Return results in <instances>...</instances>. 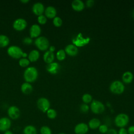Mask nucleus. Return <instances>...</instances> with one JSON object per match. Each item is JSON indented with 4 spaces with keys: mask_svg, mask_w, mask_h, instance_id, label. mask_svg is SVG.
I'll return each instance as SVG.
<instances>
[{
    "mask_svg": "<svg viewBox=\"0 0 134 134\" xmlns=\"http://www.w3.org/2000/svg\"><path fill=\"white\" fill-rule=\"evenodd\" d=\"M24 79L26 82L32 83L38 78V72L36 68L34 66L27 67L24 72Z\"/></svg>",
    "mask_w": 134,
    "mask_h": 134,
    "instance_id": "nucleus-1",
    "label": "nucleus"
},
{
    "mask_svg": "<svg viewBox=\"0 0 134 134\" xmlns=\"http://www.w3.org/2000/svg\"><path fill=\"white\" fill-rule=\"evenodd\" d=\"M7 52L8 55L16 59H20L22 58L28 57V54L23 52V50L17 46H11L9 47L7 50Z\"/></svg>",
    "mask_w": 134,
    "mask_h": 134,
    "instance_id": "nucleus-2",
    "label": "nucleus"
},
{
    "mask_svg": "<svg viewBox=\"0 0 134 134\" xmlns=\"http://www.w3.org/2000/svg\"><path fill=\"white\" fill-rule=\"evenodd\" d=\"M129 117L125 113H120L118 114L114 119V124L117 127L125 128L128 124Z\"/></svg>",
    "mask_w": 134,
    "mask_h": 134,
    "instance_id": "nucleus-3",
    "label": "nucleus"
},
{
    "mask_svg": "<svg viewBox=\"0 0 134 134\" xmlns=\"http://www.w3.org/2000/svg\"><path fill=\"white\" fill-rule=\"evenodd\" d=\"M34 43L36 47L41 51H46L49 47V41L44 36H40L37 38L35 40Z\"/></svg>",
    "mask_w": 134,
    "mask_h": 134,
    "instance_id": "nucleus-4",
    "label": "nucleus"
},
{
    "mask_svg": "<svg viewBox=\"0 0 134 134\" xmlns=\"http://www.w3.org/2000/svg\"><path fill=\"white\" fill-rule=\"evenodd\" d=\"M109 90L114 94H121L125 91V86L121 82L116 80L110 84Z\"/></svg>",
    "mask_w": 134,
    "mask_h": 134,
    "instance_id": "nucleus-5",
    "label": "nucleus"
},
{
    "mask_svg": "<svg viewBox=\"0 0 134 134\" xmlns=\"http://www.w3.org/2000/svg\"><path fill=\"white\" fill-rule=\"evenodd\" d=\"M90 109L94 114H100L104 111L105 107L101 102L97 100H93L91 102Z\"/></svg>",
    "mask_w": 134,
    "mask_h": 134,
    "instance_id": "nucleus-6",
    "label": "nucleus"
},
{
    "mask_svg": "<svg viewBox=\"0 0 134 134\" xmlns=\"http://www.w3.org/2000/svg\"><path fill=\"white\" fill-rule=\"evenodd\" d=\"M37 106L38 109L43 113H46L50 108V103L49 100L45 97H41L37 101Z\"/></svg>",
    "mask_w": 134,
    "mask_h": 134,
    "instance_id": "nucleus-7",
    "label": "nucleus"
},
{
    "mask_svg": "<svg viewBox=\"0 0 134 134\" xmlns=\"http://www.w3.org/2000/svg\"><path fill=\"white\" fill-rule=\"evenodd\" d=\"M27 26V23L26 20L21 18H19L15 19L13 24V28L17 31H23L24 30Z\"/></svg>",
    "mask_w": 134,
    "mask_h": 134,
    "instance_id": "nucleus-8",
    "label": "nucleus"
},
{
    "mask_svg": "<svg viewBox=\"0 0 134 134\" xmlns=\"http://www.w3.org/2000/svg\"><path fill=\"white\" fill-rule=\"evenodd\" d=\"M88 130V126L85 122L78 123L74 128V132L75 134H86Z\"/></svg>",
    "mask_w": 134,
    "mask_h": 134,
    "instance_id": "nucleus-9",
    "label": "nucleus"
},
{
    "mask_svg": "<svg viewBox=\"0 0 134 134\" xmlns=\"http://www.w3.org/2000/svg\"><path fill=\"white\" fill-rule=\"evenodd\" d=\"M7 114L10 119L16 120L20 117V111L17 106H11L7 110Z\"/></svg>",
    "mask_w": 134,
    "mask_h": 134,
    "instance_id": "nucleus-10",
    "label": "nucleus"
},
{
    "mask_svg": "<svg viewBox=\"0 0 134 134\" xmlns=\"http://www.w3.org/2000/svg\"><path fill=\"white\" fill-rule=\"evenodd\" d=\"M12 121L10 119L6 117H3L0 118V131H6L10 128Z\"/></svg>",
    "mask_w": 134,
    "mask_h": 134,
    "instance_id": "nucleus-11",
    "label": "nucleus"
},
{
    "mask_svg": "<svg viewBox=\"0 0 134 134\" xmlns=\"http://www.w3.org/2000/svg\"><path fill=\"white\" fill-rule=\"evenodd\" d=\"M41 32V29L40 26L38 24H33L31 26L29 29L30 37L32 38H38L39 37Z\"/></svg>",
    "mask_w": 134,
    "mask_h": 134,
    "instance_id": "nucleus-12",
    "label": "nucleus"
},
{
    "mask_svg": "<svg viewBox=\"0 0 134 134\" xmlns=\"http://www.w3.org/2000/svg\"><path fill=\"white\" fill-rule=\"evenodd\" d=\"M44 10L45 9L43 4L40 2L35 3L32 7V11L33 13L38 16L42 15L44 12Z\"/></svg>",
    "mask_w": 134,
    "mask_h": 134,
    "instance_id": "nucleus-13",
    "label": "nucleus"
},
{
    "mask_svg": "<svg viewBox=\"0 0 134 134\" xmlns=\"http://www.w3.org/2000/svg\"><path fill=\"white\" fill-rule=\"evenodd\" d=\"M65 53L70 56H75L78 53L77 47L73 44H70L67 45L64 49Z\"/></svg>",
    "mask_w": 134,
    "mask_h": 134,
    "instance_id": "nucleus-14",
    "label": "nucleus"
},
{
    "mask_svg": "<svg viewBox=\"0 0 134 134\" xmlns=\"http://www.w3.org/2000/svg\"><path fill=\"white\" fill-rule=\"evenodd\" d=\"M60 69V65L57 62H52L48 64L46 66L47 71L50 74H57Z\"/></svg>",
    "mask_w": 134,
    "mask_h": 134,
    "instance_id": "nucleus-15",
    "label": "nucleus"
},
{
    "mask_svg": "<svg viewBox=\"0 0 134 134\" xmlns=\"http://www.w3.org/2000/svg\"><path fill=\"white\" fill-rule=\"evenodd\" d=\"M44 14L47 18L53 19L56 17L57 10L53 6H48L44 10Z\"/></svg>",
    "mask_w": 134,
    "mask_h": 134,
    "instance_id": "nucleus-16",
    "label": "nucleus"
},
{
    "mask_svg": "<svg viewBox=\"0 0 134 134\" xmlns=\"http://www.w3.org/2000/svg\"><path fill=\"white\" fill-rule=\"evenodd\" d=\"M71 6L73 10L76 12H81L84 9L85 5L81 0H74L72 2Z\"/></svg>",
    "mask_w": 134,
    "mask_h": 134,
    "instance_id": "nucleus-17",
    "label": "nucleus"
},
{
    "mask_svg": "<svg viewBox=\"0 0 134 134\" xmlns=\"http://www.w3.org/2000/svg\"><path fill=\"white\" fill-rule=\"evenodd\" d=\"M101 125V122L100 120L96 118H93L90 119L88 122V126L89 129L95 130L98 129L99 126Z\"/></svg>",
    "mask_w": 134,
    "mask_h": 134,
    "instance_id": "nucleus-18",
    "label": "nucleus"
},
{
    "mask_svg": "<svg viewBox=\"0 0 134 134\" xmlns=\"http://www.w3.org/2000/svg\"><path fill=\"white\" fill-rule=\"evenodd\" d=\"M40 57V53L37 50H32L28 54V59L30 62H34L37 61Z\"/></svg>",
    "mask_w": 134,
    "mask_h": 134,
    "instance_id": "nucleus-19",
    "label": "nucleus"
},
{
    "mask_svg": "<svg viewBox=\"0 0 134 134\" xmlns=\"http://www.w3.org/2000/svg\"><path fill=\"white\" fill-rule=\"evenodd\" d=\"M20 90L23 93L25 94H29L32 92L33 90V87L30 83L28 82H24L21 85Z\"/></svg>",
    "mask_w": 134,
    "mask_h": 134,
    "instance_id": "nucleus-20",
    "label": "nucleus"
},
{
    "mask_svg": "<svg viewBox=\"0 0 134 134\" xmlns=\"http://www.w3.org/2000/svg\"><path fill=\"white\" fill-rule=\"evenodd\" d=\"M43 59L44 61L47 64H49L53 62L54 59V53L50 52L49 50L46 51L43 54Z\"/></svg>",
    "mask_w": 134,
    "mask_h": 134,
    "instance_id": "nucleus-21",
    "label": "nucleus"
},
{
    "mask_svg": "<svg viewBox=\"0 0 134 134\" xmlns=\"http://www.w3.org/2000/svg\"><path fill=\"white\" fill-rule=\"evenodd\" d=\"M133 79V74L130 71H126L124 72L122 75V80L124 83L126 84L130 83Z\"/></svg>",
    "mask_w": 134,
    "mask_h": 134,
    "instance_id": "nucleus-22",
    "label": "nucleus"
},
{
    "mask_svg": "<svg viewBox=\"0 0 134 134\" xmlns=\"http://www.w3.org/2000/svg\"><path fill=\"white\" fill-rule=\"evenodd\" d=\"M24 134H37V130L36 127L29 125L25 126L23 129Z\"/></svg>",
    "mask_w": 134,
    "mask_h": 134,
    "instance_id": "nucleus-23",
    "label": "nucleus"
},
{
    "mask_svg": "<svg viewBox=\"0 0 134 134\" xmlns=\"http://www.w3.org/2000/svg\"><path fill=\"white\" fill-rule=\"evenodd\" d=\"M9 43V38L4 35H0V48L7 47Z\"/></svg>",
    "mask_w": 134,
    "mask_h": 134,
    "instance_id": "nucleus-24",
    "label": "nucleus"
},
{
    "mask_svg": "<svg viewBox=\"0 0 134 134\" xmlns=\"http://www.w3.org/2000/svg\"><path fill=\"white\" fill-rule=\"evenodd\" d=\"M80 39H79L78 38L76 39V40H73V42H74V43L75 44V46H77L79 47H81L84 46V44H86L88 42L90 39L87 38V39H84L82 37H80Z\"/></svg>",
    "mask_w": 134,
    "mask_h": 134,
    "instance_id": "nucleus-25",
    "label": "nucleus"
},
{
    "mask_svg": "<svg viewBox=\"0 0 134 134\" xmlns=\"http://www.w3.org/2000/svg\"><path fill=\"white\" fill-rule=\"evenodd\" d=\"M47 116L50 119H54L57 116V113L56 110L52 108H49L46 112Z\"/></svg>",
    "mask_w": 134,
    "mask_h": 134,
    "instance_id": "nucleus-26",
    "label": "nucleus"
},
{
    "mask_svg": "<svg viewBox=\"0 0 134 134\" xmlns=\"http://www.w3.org/2000/svg\"><path fill=\"white\" fill-rule=\"evenodd\" d=\"M57 59L59 61H63L66 57V53L64 50L60 49L58 50L56 54Z\"/></svg>",
    "mask_w": 134,
    "mask_h": 134,
    "instance_id": "nucleus-27",
    "label": "nucleus"
},
{
    "mask_svg": "<svg viewBox=\"0 0 134 134\" xmlns=\"http://www.w3.org/2000/svg\"><path fill=\"white\" fill-rule=\"evenodd\" d=\"M30 61L29 60L26 58H22L19 59V65L23 68H25L27 67L29 64H30Z\"/></svg>",
    "mask_w": 134,
    "mask_h": 134,
    "instance_id": "nucleus-28",
    "label": "nucleus"
},
{
    "mask_svg": "<svg viewBox=\"0 0 134 134\" xmlns=\"http://www.w3.org/2000/svg\"><path fill=\"white\" fill-rule=\"evenodd\" d=\"M40 134H52L51 128L47 126H43L40 129Z\"/></svg>",
    "mask_w": 134,
    "mask_h": 134,
    "instance_id": "nucleus-29",
    "label": "nucleus"
},
{
    "mask_svg": "<svg viewBox=\"0 0 134 134\" xmlns=\"http://www.w3.org/2000/svg\"><path fill=\"white\" fill-rule=\"evenodd\" d=\"M83 102L84 103V104H88L92 101V97L91 95L90 94H84L82 97Z\"/></svg>",
    "mask_w": 134,
    "mask_h": 134,
    "instance_id": "nucleus-30",
    "label": "nucleus"
},
{
    "mask_svg": "<svg viewBox=\"0 0 134 134\" xmlns=\"http://www.w3.org/2000/svg\"><path fill=\"white\" fill-rule=\"evenodd\" d=\"M53 24L55 27H61L62 25V19L59 17L56 16L53 19Z\"/></svg>",
    "mask_w": 134,
    "mask_h": 134,
    "instance_id": "nucleus-31",
    "label": "nucleus"
},
{
    "mask_svg": "<svg viewBox=\"0 0 134 134\" xmlns=\"http://www.w3.org/2000/svg\"><path fill=\"white\" fill-rule=\"evenodd\" d=\"M98 129L99 132L102 134L107 133V132L108 130V126L105 124H101Z\"/></svg>",
    "mask_w": 134,
    "mask_h": 134,
    "instance_id": "nucleus-32",
    "label": "nucleus"
},
{
    "mask_svg": "<svg viewBox=\"0 0 134 134\" xmlns=\"http://www.w3.org/2000/svg\"><path fill=\"white\" fill-rule=\"evenodd\" d=\"M37 21L38 23L40 25H44L45 24L47 21V18L45 16V15H41L38 16L37 18Z\"/></svg>",
    "mask_w": 134,
    "mask_h": 134,
    "instance_id": "nucleus-33",
    "label": "nucleus"
},
{
    "mask_svg": "<svg viewBox=\"0 0 134 134\" xmlns=\"http://www.w3.org/2000/svg\"><path fill=\"white\" fill-rule=\"evenodd\" d=\"M90 109V107L86 104H83L80 106V110L83 113H86L88 112Z\"/></svg>",
    "mask_w": 134,
    "mask_h": 134,
    "instance_id": "nucleus-34",
    "label": "nucleus"
},
{
    "mask_svg": "<svg viewBox=\"0 0 134 134\" xmlns=\"http://www.w3.org/2000/svg\"><path fill=\"white\" fill-rule=\"evenodd\" d=\"M23 42L25 44L30 45L32 44V43L33 42V40H32V39L30 37H26L23 39Z\"/></svg>",
    "mask_w": 134,
    "mask_h": 134,
    "instance_id": "nucleus-35",
    "label": "nucleus"
},
{
    "mask_svg": "<svg viewBox=\"0 0 134 134\" xmlns=\"http://www.w3.org/2000/svg\"><path fill=\"white\" fill-rule=\"evenodd\" d=\"M117 131L118 134H128L127 129H126L125 128H120Z\"/></svg>",
    "mask_w": 134,
    "mask_h": 134,
    "instance_id": "nucleus-36",
    "label": "nucleus"
},
{
    "mask_svg": "<svg viewBox=\"0 0 134 134\" xmlns=\"http://www.w3.org/2000/svg\"><path fill=\"white\" fill-rule=\"evenodd\" d=\"M128 134H134V125L129 126L127 129Z\"/></svg>",
    "mask_w": 134,
    "mask_h": 134,
    "instance_id": "nucleus-37",
    "label": "nucleus"
},
{
    "mask_svg": "<svg viewBox=\"0 0 134 134\" xmlns=\"http://www.w3.org/2000/svg\"><path fill=\"white\" fill-rule=\"evenodd\" d=\"M106 134H118V131L114 128L108 129Z\"/></svg>",
    "mask_w": 134,
    "mask_h": 134,
    "instance_id": "nucleus-38",
    "label": "nucleus"
},
{
    "mask_svg": "<svg viewBox=\"0 0 134 134\" xmlns=\"http://www.w3.org/2000/svg\"><path fill=\"white\" fill-rule=\"evenodd\" d=\"M94 3V1L93 0H88L86 2V5L88 7H91Z\"/></svg>",
    "mask_w": 134,
    "mask_h": 134,
    "instance_id": "nucleus-39",
    "label": "nucleus"
},
{
    "mask_svg": "<svg viewBox=\"0 0 134 134\" xmlns=\"http://www.w3.org/2000/svg\"><path fill=\"white\" fill-rule=\"evenodd\" d=\"M55 50V48L54 46H49V51H50V52H53Z\"/></svg>",
    "mask_w": 134,
    "mask_h": 134,
    "instance_id": "nucleus-40",
    "label": "nucleus"
},
{
    "mask_svg": "<svg viewBox=\"0 0 134 134\" xmlns=\"http://www.w3.org/2000/svg\"><path fill=\"white\" fill-rule=\"evenodd\" d=\"M4 134H13V132L11 131L10 130H8L5 131L4 133Z\"/></svg>",
    "mask_w": 134,
    "mask_h": 134,
    "instance_id": "nucleus-41",
    "label": "nucleus"
},
{
    "mask_svg": "<svg viewBox=\"0 0 134 134\" xmlns=\"http://www.w3.org/2000/svg\"><path fill=\"white\" fill-rule=\"evenodd\" d=\"M20 2L22 3H24V4H26L27 3H28L29 2V0H20Z\"/></svg>",
    "mask_w": 134,
    "mask_h": 134,
    "instance_id": "nucleus-42",
    "label": "nucleus"
},
{
    "mask_svg": "<svg viewBox=\"0 0 134 134\" xmlns=\"http://www.w3.org/2000/svg\"><path fill=\"white\" fill-rule=\"evenodd\" d=\"M132 17H133V18L134 19V9H133V12H132Z\"/></svg>",
    "mask_w": 134,
    "mask_h": 134,
    "instance_id": "nucleus-43",
    "label": "nucleus"
},
{
    "mask_svg": "<svg viewBox=\"0 0 134 134\" xmlns=\"http://www.w3.org/2000/svg\"><path fill=\"white\" fill-rule=\"evenodd\" d=\"M58 134H66V133H64V132H60V133H58Z\"/></svg>",
    "mask_w": 134,
    "mask_h": 134,
    "instance_id": "nucleus-44",
    "label": "nucleus"
}]
</instances>
